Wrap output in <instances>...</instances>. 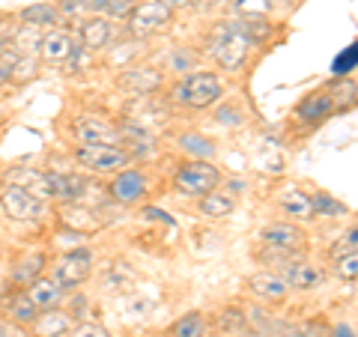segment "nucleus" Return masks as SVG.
I'll return each instance as SVG.
<instances>
[{
	"label": "nucleus",
	"instance_id": "5",
	"mask_svg": "<svg viewBox=\"0 0 358 337\" xmlns=\"http://www.w3.org/2000/svg\"><path fill=\"white\" fill-rule=\"evenodd\" d=\"M93 268H96V257L90 248H72L60 254V260L54 263V272L51 278L57 280L63 289H78L84 280L93 278Z\"/></svg>",
	"mask_w": 358,
	"mask_h": 337
},
{
	"label": "nucleus",
	"instance_id": "41",
	"mask_svg": "<svg viewBox=\"0 0 358 337\" xmlns=\"http://www.w3.org/2000/svg\"><path fill=\"white\" fill-rule=\"evenodd\" d=\"M281 337H320L317 325H299V329H287Z\"/></svg>",
	"mask_w": 358,
	"mask_h": 337
},
{
	"label": "nucleus",
	"instance_id": "24",
	"mask_svg": "<svg viewBox=\"0 0 358 337\" xmlns=\"http://www.w3.org/2000/svg\"><path fill=\"white\" fill-rule=\"evenodd\" d=\"M120 84L131 89V96H150L162 87V75L155 69H129V72H122Z\"/></svg>",
	"mask_w": 358,
	"mask_h": 337
},
{
	"label": "nucleus",
	"instance_id": "19",
	"mask_svg": "<svg viewBox=\"0 0 358 337\" xmlns=\"http://www.w3.org/2000/svg\"><path fill=\"white\" fill-rule=\"evenodd\" d=\"M30 296V301L36 305L39 310H51V308H60L63 299H66V289L57 284L54 278H36L33 284L24 289Z\"/></svg>",
	"mask_w": 358,
	"mask_h": 337
},
{
	"label": "nucleus",
	"instance_id": "16",
	"mask_svg": "<svg viewBox=\"0 0 358 337\" xmlns=\"http://www.w3.org/2000/svg\"><path fill=\"white\" fill-rule=\"evenodd\" d=\"M284 280L289 289H317L326 284V268L310 263V260H293L287 266Z\"/></svg>",
	"mask_w": 358,
	"mask_h": 337
},
{
	"label": "nucleus",
	"instance_id": "46",
	"mask_svg": "<svg viewBox=\"0 0 358 337\" xmlns=\"http://www.w3.org/2000/svg\"><path fill=\"white\" fill-rule=\"evenodd\" d=\"M6 21H9V15H6V13H0V36H6V33H9V24H6Z\"/></svg>",
	"mask_w": 358,
	"mask_h": 337
},
{
	"label": "nucleus",
	"instance_id": "9",
	"mask_svg": "<svg viewBox=\"0 0 358 337\" xmlns=\"http://www.w3.org/2000/svg\"><path fill=\"white\" fill-rule=\"evenodd\" d=\"M260 239L266 248H278L287 254H299V251H305V245H308L305 230H301L299 224H287V221H275V224H268V227H263Z\"/></svg>",
	"mask_w": 358,
	"mask_h": 337
},
{
	"label": "nucleus",
	"instance_id": "31",
	"mask_svg": "<svg viewBox=\"0 0 358 337\" xmlns=\"http://www.w3.org/2000/svg\"><path fill=\"white\" fill-rule=\"evenodd\" d=\"M9 317H13V322H18V325H30L39 317V308L33 305L27 293H18V296H13V301H9Z\"/></svg>",
	"mask_w": 358,
	"mask_h": 337
},
{
	"label": "nucleus",
	"instance_id": "26",
	"mask_svg": "<svg viewBox=\"0 0 358 337\" xmlns=\"http://www.w3.org/2000/svg\"><path fill=\"white\" fill-rule=\"evenodd\" d=\"M326 89H329V96L334 102V114H343V110L358 108V81L355 78H338V81H331Z\"/></svg>",
	"mask_w": 358,
	"mask_h": 337
},
{
	"label": "nucleus",
	"instance_id": "2",
	"mask_svg": "<svg viewBox=\"0 0 358 337\" xmlns=\"http://www.w3.org/2000/svg\"><path fill=\"white\" fill-rule=\"evenodd\" d=\"M221 96H224V84L212 72H188L173 87V102H182L185 108H194V110H206L212 105H218Z\"/></svg>",
	"mask_w": 358,
	"mask_h": 337
},
{
	"label": "nucleus",
	"instance_id": "23",
	"mask_svg": "<svg viewBox=\"0 0 358 337\" xmlns=\"http://www.w3.org/2000/svg\"><path fill=\"white\" fill-rule=\"evenodd\" d=\"M42 272H45V254L42 251H30V254H24L18 263H13V272H9V278H13V284H18V287H30L36 278H42Z\"/></svg>",
	"mask_w": 358,
	"mask_h": 337
},
{
	"label": "nucleus",
	"instance_id": "18",
	"mask_svg": "<svg viewBox=\"0 0 358 337\" xmlns=\"http://www.w3.org/2000/svg\"><path fill=\"white\" fill-rule=\"evenodd\" d=\"M248 289L257 299H263V301H284L287 293H289L284 275H275V272H257V275H251L248 278Z\"/></svg>",
	"mask_w": 358,
	"mask_h": 337
},
{
	"label": "nucleus",
	"instance_id": "33",
	"mask_svg": "<svg viewBox=\"0 0 358 337\" xmlns=\"http://www.w3.org/2000/svg\"><path fill=\"white\" fill-rule=\"evenodd\" d=\"M331 272L338 275L341 280H358V251L334 257V260H331Z\"/></svg>",
	"mask_w": 358,
	"mask_h": 337
},
{
	"label": "nucleus",
	"instance_id": "25",
	"mask_svg": "<svg viewBox=\"0 0 358 337\" xmlns=\"http://www.w3.org/2000/svg\"><path fill=\"white\" fill-rule=\"evenodd\" d=\"M42 45V30L30 27V24H18L9 30V48L15 54H24V57H36Z\"/></svg>",
	"mask_w": 358,
	"mask_h": 337
},
{
	"label": "nucleus",
	"instance_id": "3",
	"mask_svg": "<svg viewBox=\"0 0 358 337\" xmlns=\"http://www.w3.org/2000/svg\"><path fill=\"white\" fill-rule=\"evenodd\" d=\"M218 185H221V171L203 159H192V162L179 164V171L173 173V188L185 197H203L209 191H215Z\"/></svg>",
	"mask_w": 358,
	"mask_h": 337
},
{
	"label": "nucleus",
	"instance_id": "1",
	"mask_svg": "<svg viewBox=\"0 0 358 337\" xmlns=\"http://www.w3.org/2000/svg\"><path fill=\"white\" fill-rule=\"evenodd\" d=\"M248 51H251V42L236 27V21H224L209 36V54L215 57L218 69L224 72H239L245 60H248Z\"/></svg>",
	"mask_w": 358,
	"mask_h": 337
},
{
	"label": "nucleus",
	"instance_id": "10",
	"mask_svg": "<svg viewBox=\"0 0 358 337\" xmlns=\"http://www.w3.org/2000/svg\"><path fill=\"white\" fill-rule=\"evenodd\" d=\"M72 134L78 143H122L120 126L105 117H78L72 122Z\"/></svg>",
	"mask_w": 358,
	"mask_h": 337
},
{
	"label": "nucleus",
	"instance_id": "15",
	"mask_svg": "<svg viewBox=\"0 0 358 337\" xmlns=\"http://www.w3.org/2000/svg\"><path fill=\"white\" fill-rule=\"evenodd\" d=\"M296 114L301 122H308V126H317V122H326L329 117H334V102L329 96V89H313V93H308L305 99L299 102Z\"/></svg>",
	"mask_w": 358,
	"mask_h": 337
},
{
	"label": "nucleus",
	"instance_id": "4",
	"mask_svg": "<svg viewBox=\"0 0 358 337\" xmlns=\"http://www.w3.org/2000/svg\"><path fill=\"white\" fill-rule=\"evenodd\" d=\"M75 162L90 173H117L129 167V152L120 143H78Z\"/></svg>",
	"mask_w": 358,
	"mask_h": 337
},
{
	"label": "nucleus",
	"instance_id": "11",
	"mask_svg": "<svg viewBox=\"0 0 358 337\" xmlns=\"http://www.w3.org/2000/svg\"><path fill=\"white\" fill-rule=\"evenodd\" d=\"M3 185L21 188V191H27V194H33V197L45 200V203H48V200L54 197L48 173L36 171V167H9V171L3 173Z\"/></svg>",
	"mask_w": 358,
	"mask_h": 337
},
{
	"label": "nucleus",
	"instance_id": "12",
	"mask_svg": "<svg viewBox=\"0 0 358 337\" xmlns=\"http://www.w3.org/2000/svg\"><path fill=\"white\" fill-rule=\"evenodd\" d=\"M78 33H81V48L87 51H102L110 45V39H114V21L105 18V15H90L81 21V27H78Z\"/></svg>",
	"mask_w": 358,
	"mask_h": 337
},
{
	"label": "nucleus",
	"instance_id": "36",
	"mask_svg": "<svg viewBox=\"0 0 358 337\" xmlns=\"http://www.w3.org/2000/svg\"><path fill=\"white\" fill-rule=\"evenodd\" d=\"M350 251H358V224H355V227H350L338 242L331 245V260H334V257H341V254H350Z\"/></svg>",
	"mask_w": 358,
	"mask_h": 337
},
{
	"label": "nucleus",
	"instance_id": "42",
	"mask_svg": "<svg viewBox=\"0 0 358 337\" xmlns=\"http://www.w3.org/2000/svg\"><path fill=\"white\" fill-rule=\"evenodd\" d=\"M84 3L90 15H105V9H108V0H84Z\"/></svg>",
	"mask_w": 358,
	"mask_h": 337
},
{
	"label": "nucleus",
	"instance_id": "30",
	"mask_svg": "<svg viewBox=\"0 0 358 337\" xmlns=\"http://www.w3.org/2000/svg\"><path fill=\"white\" fill-rule=\"evenodd\" d=\"M236 27L248 36V42L251 45H257V42H266L268 36H272V24L266 21V15H248V18H239L236 21Z\"/></svg>",
	"mask_w": 358,
	"mask_h": 337
},
{
	"label": "nucleus",
	"instance_id": "21",
	"mask_svg": "<svg viewBox=\"0 0 358 337\" xmlns=\"http://www.w3.org/2000/svg\"><path fill=\"white\" fill-rule=\"evenodd\" d=\"M278 206H281L289 218L296 221H310L313 218V203H310V194L301 188H284L278 194Z\"/></svg>",
	"mask_w": 358,
	"mask_h": 337
},
{
	"label": "nucleus",
	"instance_id": "48",
	"mask_svg": "<svg viewBox=\"0 0 358 337\" xmlns=\"http://www.w3.org/2000/svg\"><path fill=\"white\" fill-rule=\"evenodd\" d=\"M233 337H260V334H254V331H251V334H245V331H239V334H233Z\"/></svg>",
	"mask_w": 358,
	"mask_h": 337
},
{
	"label": "nucleus",
	"instance_id": "47",
	"mask_svg": "<svg viewBox=\"0 0 358 337\" xmlns=\"http://www.w3.org/2000/svg\"><path fill=\"white\" fill-rule=\"evenodd\" d=\"M0 337H9V329H6L3 322H0Z\"/></svg>",
	"mask_w": 358,
	"mask_h": 337
},
{
	"label": "nucleus",
	"instance_id": "14",
	"mask_svg": "<svg viewBox=\"0 0 358 337\" xmlns=\"http://www.w3.org/2000/svg\"><path fill=\"white\" fill-rule=\"evenodd\" d=\"M78 48L75 39H72V33L69 30H60V27H54L48 33H42V45H39V57L45 63H54V66H60L72 57V51Z\"/></svg>",
	"mask_w": 358,
	"mask_h": 337
},
{
	"label": "nucleus",
	"instance_id": "20",
	"mask_svg": "<svg viewBox=\"0 0 358 337\" xmlns=\"http://www.w3.org/2000/svg\"><path fill=\"white\" fill-rule=\"evenodd\" d=\"M18 21L21 24H30V27H39V30H54L63 21L57 3H48V0H42V3H30L24 9H18Z\"/></svg>",
	"mask_w": 358,
	"mask_h": 337
},
{
	"label": "nucleus",
	"instance_id": "29",
	"mask_svg": "<svg viewBox=\"0 0 358 337\" xmlns=\"http://www.w3.org/2000/svg\"><path fill=\"white\" fill-rule=\"evenodd\" d=\"M209 331V322L200 310H192L185 313V317H179L173 325H171V334L173 337H206Z\"/></svg>",
	"mask_w": 358,
	"mask_h": 337
},
{
	"label": "nucleus",
	"instance_id": "28",
	"mask_svg": "<svg viewBox=\"0 0 358 337\" xmlns=\"http://www.w3.org/2000/svg\"><path fill=\"white\" fill-rule=\"evenodd\" d=\"M179 150L188 152L192 159H203V162H212L215 159V143H212L209 138H203V134H197V131H188V134H179Z\"/></svg>",
	"mask_w": 358,
	"mask_h": 337
},
{
	"label": "nucleus",
	"instance_id": "37",
	"mask_svg": "<svg viewBox=\"0 0 358 337\" xmlns=\"http://www.w3.org/2000/svg\"><path fill=\"white\" fill-rule=\"evenodd\" d=\"M57 9H60L63 18H84V15H90L84 0H60Z\"/></svg>",
	"mask_w": 358,
	"mask_h": 337
},
{
	"label": "nucleus",
	"instance_id": "17",
	"mask_svg": "<svg viewBox=\"0 0 358 337\" xmlns=\"http://www.w3.org/2000/svg\"><path fill=\"white\" fill-rule=\"evenodd\" d=\"M51 179V191L60 203H78L84 200L87 188H90V179L84 173H48Z\"/></svg>",
	"mask_w": 358,
	"mask_h": 337
},
{
	"label": "nucleus",
	"instance_id": "7",
	"mask_svg": "<svg viewBox=\"0 0 358 337\" xmlns=\"http://www.w3.org/2000/svg\"><path fill=\"white\" fill-rule=\"evenodd\" d=\"M108 194L120 206H138L141 200L150 194V182L138 167H122V171H117L114 179H110Z\"/></svg>",
	"mask_w": 358,
	"mask_h": 337
},
{
	"label": "nucleus",
	"instance_id": "35",
	"mask_svg": "<svg viewBox=\"0 0 358 337\" xmlns=\"http://www.w3.org/2000/svg\"><path fill=\"white\" fill-rule=\"evenodd\" d=\"M15 60H18V54L13 48H0V87L13 84V78H15Z\"/></svg>",
	"mask_w": 358,
	"mask_h": 337
},
{
	"label": "nucleus",
	"instance_id": "34",
	"mask_svg": "<svg viewBox=\"0 0 358 337\" xmlns=\"http://www.w3.org/2000/svg\"><path fill=\"white\" fill-rule=\"evenodd\" d=\"M272 9V0H233V13L239 18H248V15H266Z\"/></svg>",
	"mask_w": 358,
	"mask_h": 337
},
{
	"label": "nucleus",
	"instance_id": "8",
	"mask_svg": "<svg viewBox=\"0 0 358 337\" xmlns=\"http://www.w3.org/2000/svg\"><path fill=\"white\" fill-rule=\"evenodd\" d=\"M0 206H3L6 218L13 221H39L45 215V200L13 185H3V191H0Z\"/></svg>",
	"mask_w": 358,
	"mask_h": 337
},
{
	"label": "nucleus",
	"instance_id": "22",
	"mask_svg": "<svg viewBox=\"0 0 358 337\" xmlns=\"http://www.w3.org/2000/svg\"><path fill=\"white\" fill-rule=\"evenodd\" d=\"M60 224H63V227H69V230H75V233H93V230L102 227V221L96 218L93 209L78 206V203H66V206H63Z\"/></svg>",
	"mask_w": 358,
	"mask_h": 337
},
{
	"label": "nucleus",
	"instance_id": "6",
	"mask_svg": "<svg viewBox=\"0 0 358 337\" xmlns=\"http://www.w3.org/2000/svg\"><path fill=\"white\" fill-rule=\"evenodd\" d=\"M129 33L131 36H150V33H159L173 21V9L164 3V0H138L129 13Z\"/></svg>",
	"mask_w": 358,
	"mask_h": 337
},
{
	"label": "nucleus",
	"instance_id": "39",
	"mask_svg": "<svg viewBox=\"0 0 358 337\" xmlns=\"http://www.w3.org/2000/svg\"><path fill=\"white\" fill-rule=\"evenodd\" d=\"M69 337H110V334H108V329H102V325H96V322H81L69 331Z\"/></svg>",
	"mask_w": 358,
	"mask_h": 337
},
{
	"label": "nucleus",
	"instance_id": "44",
	"mask_svg": "<svg viewBox=\"0 0 358 337\" xmlns=\"http://www.w3.org/2000/svg\"><path fill=\"white\" fill-rule=\"evenodd\" d=\"M194 3H197L200 9H218V6L224 3V0H194Z\"/></svg>",
	"mask_w": 358,
	"mask_h": 337
},
{
	"label": "nucleus",
	"instance_id": "40",
	"mask_svg": "<svg viewBox=\"0 0 358 337\" xmlns=\"http://www.w3.org/2000/svg\"><path fill=\"white\" fill-rule=\"evenodd\" d=\"M215 120L221 122V126H242V110H239V108H233V105H227V108H221V110H218Z\"/></svg>",
	"mask_w": 358,
	"mask_h": 337
},
{
	"label": "nucleus",
	"instance_id": "13",
	"mask_svg": "<svg viewBox=\"0 0 358 337\" xmlns=\"http://www.w3.org/2000/svg\"><path fill=\"white\" fill-rule=\"evenodd\" d=\"M27 329H30L33 337H66L75 329V317L72 313H66V310H60V308L39 310V317L33 320Z\"/></svg>",
	"mask_w": 358,
	"mask_h": 337
},
{
	"label": "nucleus",
	"instance_id": "27",
	"mask_svg": "<svg viewBox=\"0 0 358 337\" xmlns=\"http://www.w3.org/2000/svg\"><path fill=\"white\" fill-rule=\"evenodd\" d=\"M233 209H236V200H233V194H227V191H209V194L200 197V215L203 218H227L233 215Z\"/></svg>",
	"mask_w": 358,
	"mask_h": 337
},
{
	"label": "nucleus",
	"instance_id": "32",
	"mask_svg": "<svg viewBox=\"0 0 358 337\" xmlns=\"http://www.w3.org/2000/svg\"><path fill=\"white\" fill-rule=\"evenodd\" d=\"M310 203H313V218L317 215H326V218L346 215V206L341 203V200H334L329 191H317V194H310Z\"/></svg>",
	"mask_w": 358,
	"mask_h": 337
},
{
	"label": "nucleus",
	"instance_id": "38",
	"mask_svg": "<svg viewBox=\"0 0 358 337\" xmlns=\"http://www.w3.org/2000/svg\"><path fill=\"white\" fill-rule=\"evenodd\" d=\"M131 6H134V0H108L105 15H108L110 21H114V18H129Z\"/></svg>",
	"mask_w": 358,
	"mask_h": 337
},
{
	"label": "nucleus",
	"instance_id": "43",
	"mask_svg": "<svg viewBox=\"0 0 358 337\" xmlns=\"http://www.w3.org/2000/svg\"><path fill=\"white\" fill-rule=\"evenodd\" d=\"M164 3H167V6H171V9H173V13H176V9H185V6H192V3H194V0H164Z\"/></svg>",
	"mask_w": 358,
	"mask_h": 337
},
{
	"label": "nucleus",
	"instance_id": "45",
	"mask_svg": "<svg viewBox=\"0 0 358 337\" xmlns=\"http://www.w3.org/2000/svg\"><path fill=\"white\" fill-rule=\"evenodd\" d=\"M334 337H355L352 325H338V329H334Z\"/></svg>",
	"mask_w": 358,
	"mask_h": 337
}]
</instances>
